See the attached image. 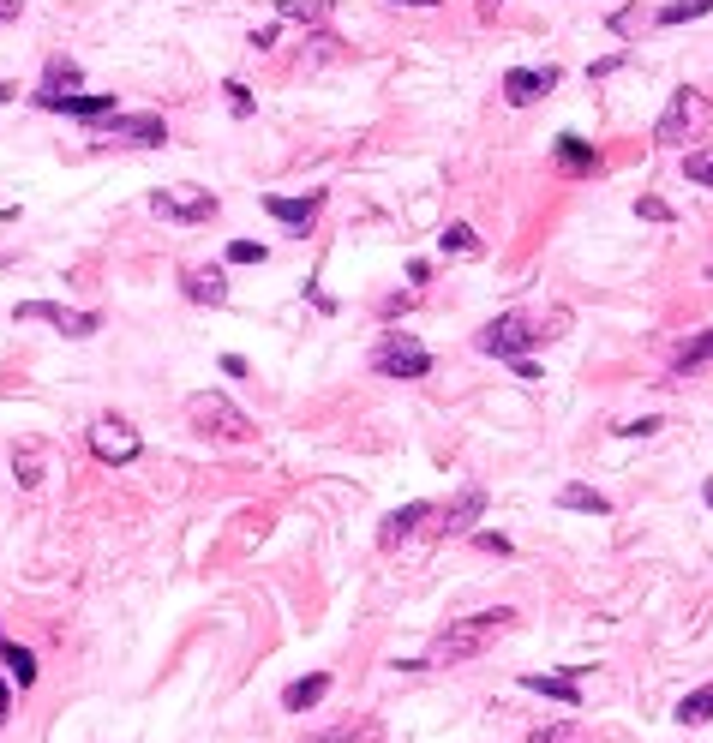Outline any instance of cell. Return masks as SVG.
Returning a JSON list of instances; mask_svg holds the SVG:
<instances>
[{
	"mask_svg": "<svg viewBox=\"0 0 713 743\" xmlns=\"http://www.w3.org/2000/svg\"><path fill=\"white\" fill-rule=\"evenodd\" d=\"M0 660H6V678H12L18 690H30V684H36V654H30L24 642H0Z\"/></svg>",
	"mask_w": 713,
	"mask_h": 743,
	"instance_id": "18",
	"label": "cell"
},
{
	"mask_svg": "<svg viewBox=\"0 0 713 743\" xmlns=\"http://www.w3.org/2000/svg\"><path fill=\"white\" fill-rule=\"evenodd\" d=\"M18 12H24V0H0V24H6V18H18Z\"/></svg>",
	"mask_w": 713,
	"mask_h": 743,
	"instance_id": "39",
	"label": "cell"
},
{
	"mask_svg": "<svg viewBox=\"0 0 713 743\" xmlns=\"http://www.w3.org/2000/svg\"><path fill=\"white\" fill-rule=\"evenodd\" d=\"M282 18H300V24H324L336 12V0H276Z\"/></svg>",
	"mask_w": 713,
	"mask_h": 743,
	"instance_id": "24",
	"label": "cell"
},
{
	"mask_svg": "<svg viewBox=\"0 0 713 743\" xmlns=\"http://www.w3.org/2000/svg\"><path fill=\"white\" fill-rule=\"evenodd\" d=\"M324 696H330V678L312 672V678H294V684L282 690V708H288V714H306V708H318Z\"/></svg>",
	"mask_w": 713,
	"mask_h": 743,
	"instance_id": "16",
	"label": "cell"
},
{
	"mask_svg": "<svg viewBox=\"0 0 713 743\" xmlns=\"http://www.w3.org/2000/svg\"><path fill=\"white\" fill-rule=\"evenodd\" d=\"M186 420H192V432H204V438H228V444H246V438H252V420H246L222 390H192V396H186Z\"/></svg>",
	"mask_w": 713,
	"mask_h": 743,
	"instance_id": "3",
	"label": "cell"
},
{
	"mask_svg": "<svg viewBox=\"0 0 713 743\" xmlns=\"http://www.w3.org/2000/svg\"><path fill=\"white\" fill-rule=\"evenodd\" d=\"M636 216L642 222H672V204L666 198H636Z\"/></svg>",
	"mask_w": 713,
	"mask_h": 743,
	"instance_id": "32",
	"label": "cell"
},
{
	"mask_svg": "<svg viewBox=\"0 0 713 743\" xmlns=\"http://www.w3.org/2000/svg\"><path fill=\"white\" fill-rule=\"evenodd\" d=\"M480 510H486V492H480V486H468V492H462V498H456V504H450V510L438 516V534H444V540L468 534V528L480 522Z\"/></svg>",
	"mask_w": 713,
	"mask_h": 743,
	"instance_id": "15",
	"label": "cell"
},
{
	"mask_svg": "<svg viewBox=\"0 0 713 743\" xmlns=\"http://www.w3.org/2000/svg\"><path fill=\"white\" fill-rule=\"evenodd\" d=\"M12 474H18V486H36V480H42V444H36V438H24V444L12 450Z\"/></svg>",
	"mask_w": 713,
	"mask_h": 743,
	"instance_id": "23",
	"label": "cell"
},
{
	"mask_svg": "<svg viewBox=\"0 0 713 743\" xmlns=\"http://www.w3.org/2000/svg\"><path fill=\"white\" fill-rule=\"evenodd\" d=\"M474 546H480V552H510V540H504V534H474Z\"/></svg>",
	"mask_w": 713,
	"mask_h": 743,
	"instance_id": "37",
	"label": "cell"
},
{
	"mask_svg": "<svg viewBox=\"0 0 713 743\" xmlns=\"http://www.w3.org/2000/svg\"><path fill=\"white\" fill-rule=\"evenodd\" d=\"M558 84V66H510L504 72V102L510 108H534L540 96H552Z\"/></svg>",
	"mask_w": 713,
	"mask_h": 743,
	"instance_id": "10",
	"label": "cell"
},
{
	"mask_svg": "<svg viewBox=\"0 0 713 743\" xmlns=\"http://www.w3.org/2000/svg\"><path fill=\"white\" fill-rule=\"evenodd\" d=\"M708 276H713V270H708Z\"/></svg>",
	"mask_w": 713,
	"mask_h": 743,
	"instance_id": "44",
	"label": "cell"
},
{
	"mask_svg": "<svg viewBox=\"0 0 713 743\" xmlns=\"http://www.w3.org/2000/svg\"><path fill=\"white\" fill-rule=\"evenodd\" d=\"M522 690H534V696H552L558 708H582L576 666H570V672H528V678H522Z\"/></svg>",
	"mask_w": 713,
	"mask_h": 743,
	"instance_id": "14",
	"label": "cell"
},
{
	"mask_svg": "<svg viewBox=\"0 0 713 743\" xmlns=\"http://www.w3.org/2000/svg\"><path fill=\"white\" fill-rule=\"evenodd\" d=\"M492 6H504V0H480V12H492Z\"/></svg>",
	"mask_w": 713,
	"mask_h": 743,
	"instance_id": "41",
	"label": "cell"
},
{
	"mask_svg": "<svg viewBox=\"0 0 713 743\" xmlns=\"http://www.w3.org/2000/svg\"><path fill=\"white\" fill-rule=\"evenodd\" d=\"M264 258H270V252H264L258 240H234V246H228V264H264Z\"/></svg>",
	"mask_w": 713,
	"mask_h": 743,
	"instance_id": "30",
	"label": "cell"
},
{
	"mask_svg": "<svg viewBox=\"0 0 713 743\" xmlns=\"http://www.w3.org/2000/svg\"><path fill=\"white\" fill-rule=\"evenodd\" d=\"M408 6H438V0H408Z\"/></svg>",
	"mask_w": 713,
	"mask_h": 743,
	"instance_id": "42",
	"label": "cell"
},
{
	"mask_svg": "<svg viewBox=\"0 0 713 743\" xmlns=\"http://www.w3.org/2000/svg\"><path fill=\"white\" fill-rule=\"evenodd\" d=\"M558 504H564V510H582V516H612V498L594 492V486H564Z\"/></svg>",
	"mask_w": 713,
	"mask_h": 743,
	"instance_id": "20",
	"label": "cell"
},
{
	"mask_svg": "<svg viewBox=\"0 0 713 743\" xmlns=\"http://www.w3.org/2000/svg\"><path fill=\"white\" fill-rule=\"evenodd\" d=\"M372 372H378V378H426V372H432V354H426L420 336L390 330V336L372 348Z\"/></svg>",
	"mask_w": 713,
	"mask_h": 743,
	"instance_id": "5",
	"label": "cell"
},
{
	"mask_svg": "<svg viewBox=\"0 0 713 743\" xmlns=\"http://www.w3.org/2000/svg\"><path fill=\"white\" fill-rule=\"evenodd\" d=\"M0 720H6V678H0Z\"/></svg>",
	"mask_w": 713,
	"mask_h": 743,
	"instance_id": "40",
	"label": "cell"
},
{
	"mask_svg": "<svg viewBox=\"0 0 713 743\" xmlns=\"http://www.w3.org/2000/svg\"><path fill=\"white\" fill-rule=\"evenodd\" d=\"M36 108L78 114V120H102V114H114V96H108V90H96V96H78V90H36Z\"/></svg>",
	"mask_w": 713,
	"mask_h": 743,
	"instance_id": "11",
	"label": "cell"
},
{
	"mask_svg": "<svg viewBox=\"0 0 713 743\" xmlns=\"http://www.w3.org/2000/svg\"><path fill=\"white\" fill-rule=\"evenodd\" d=\"M336 54H342V42H330V36L318 30V42H312V48H306L300 60H306V66H318V60H336Z\"/></svg>",
	"mask_w": 713,
	"mask_h": 743,
	"instance_id": "31",
	"label": "cell"
},
{
	"mask_svg": "<svg viewBox=\"0 0 713 743\" xmlns=\"http://www.w3.org/2000/svg\"><path fill=\"white\" fill-rule=\"evenodd\" d=\"M12 318H24V324H54L60 336H96V330H102L96 312H66V306H54V300H24Z\"/></svg>",
	"mask_w": 713,
	"mask_h": 743,
	"instance_id": "9",
	"label": "cell"
},
{
	"mask_svg": "<svg viewBox=\"0 0 713 743\" xmlns=\"http://www.w3.org/2000/svg\"><path fill=\"white\" fill-rule=\"evenodd\" d=\"M150 210L162 216V222H210L216 216V198L210 192H192V186H162V192H150Z\"/></svg>",
	"mask_w": 713,
	"mask_h": 743,
	"instance_id": "8",
	"label": "cell"
},
{
	"mask_svg": "<svg viewBox=\"0 0 713 743\" xmlns=\"http://www.w3.org/2000/svg\"><path fill=\"white\" fill-rule=\"evenodd\" d=\"M552 336H564V312H552V318H528V312H504V318H492L474 342H480V354H498V360H522L528 348H540V342H552Z\"/></svg>",
	"mask_w": 713,
	"mask_h": 743,
	"instance_id": "2",
	"label": "cell"
},
{
	"mask_svg": "<svg viewBox=\"0 0 713 743\" xmlns=\"http://www.w3.org/2000/svg\"><path fill=\"white\" fill-rule=\"evenodd\" d=\"M618 66H624V54H606V60H594V66H588V78H612Z\"/></svg>",
	"mask_w": 713,
	"mask_h": 743,
	"instance_id": "34",
	"label": "cell"
},
{
	"mask_svg": "<svg viewBox=\"0 0 713 743\" xmlns=\"http://www.w3.org/2000/svg\"><path fill=\"white\" fill-rule=\"evenodd\" d=\"M42 78H48V90H72V84H84V72H78V60H66V54H48V66H42Z\"/></svg>",
	"mask_w": 713,
	"mask_h": 743,
	"instance_id": "25",
	"label": "cell"
},
{
	"mask_svg": "<svg viewBox=\"0 0 713 743\" xmlns=\"http://www.w3.org/2000/svg\"><path fill=\"white\" fill-rule=\"evenodd\" d=\"M708 504H713V480H708Z\"/></svg>",
	"mask_w": 713,
	"mask_h": 743,
	"instance_id": "43",
	"label": "cell"
},
{
	"mask_svg": "<svg viewBox=\"0 0 713 743\" xmlns=\"http://www.w3.org/2000/svg\"><path fill=\"white\" fill-rule=\"evenodd\" d=\"M558 156H564L570 168H594V150H588L582 138H558Z\"/></svg>",
	"mask_w": 713,
	"mask_h": 743,
	"instance_id": "29",
	"label": "cell"
},
{
	"mask_svg": "<svg viewBox=\"0 0 713 743\" xmlns=\"http://www.w3.org/2000/svg\"><path fill=\"white\" fill-rule=\"evenodd\" d=\"M684 180L713 186V150H690V156H684Z\"/></svg>",
	"mask_w": 713,
	"mask_h": 743,
	"instance_id": "28",
	"label": "cell"
},
{
	"mask_svg": "<svg viewBox=\"0 0 713 743\" xmlns=\"http://www.w3.org/2000/svg\"><path fill=\"white\" fill-rule=\"evenodd\" d=\"M426 516H432V504H402V510H396V516L378 528V546H396V540H408V534H414Z\"/></svg>",
	"mask_w": 713,
	"mask_h": 743,
	"instance_id": "17",
	"label": "cell"
},
{
	"mask_svg": "<svg viewBox=\"0 0 713 743\" xmlns=\"http://www.w3.org/2000/svg\"><path fill=\"white\" fill-rule=\"evenodd\" d=\"M516 624V612L510 606H492V612H468V618H456V624H444L438 636H432V648L414 660V666H468V660H480L504 630Z\"/></svg>",
	"mask_w": 713,
	"mask_h": 743,
	"instance_id": "1",
	"label": "cell"
},
{
	"mask_svg": "<svg viewBox=\"0 0 713 743\" xmlns=\"http://www.w3.org/2000/svg\"><path fill=\"white\" fill-rule=\"evenodd\" d=\"M222 372H228V378H252V372H246V360H240V354H222Z\"/></svg>",
	"mask_w": 713,
	"mask_h": 743,
	"instance_id": "38",
	"label": "cell"
},
{
	"mask_svg": "<svg viewBox=\"0 0 713 743\" xmlns=\"http://www.w3.org/2000/svg\"><path fill=\"white\" fill-rule=\"evenodd\" d=\"M528 743H594V732L576 726V720H552V726H534Z\"/></svg>",
	"mask_w": 713,
	"mask_h": 743,
	"instance_id": "22",
	"label": "cell"
},
{
	"mask_svg": "<svg viewBox=\"0 0 713 743\" xmlns=\"http://www.w3.org/2000/svg\"><path fill=\"white\" fill-rule=\"evenodd\" d=\"M438 246H444V252H456V258H474V252H480V240H474L462 222H456V228H444V240H438Z\"/></svg>",
	"mask_w": 713,
	"mask_h": 743,
	"instance_id": "27",
	"label": "cell"
},
{
	"mask_svg": "<svg viewBox=\"0 0 713 743\" xmlns=\"http://www.w3.org/2000/svg\"><path fill=\"white\" fill-rule=\"evenodd\" d=\"M708 366H713V330H702L696 342H684V348H678L672 372H678V378H690V372H708Z\"/></svg>",
	"mask_w": 713,
	"mask_h": 743,
	"instance_id": "19",
	"label": "cell"
},
{
	"mask_svg": "<svg viewBox=\"0 0 713 743\" xmlns=\"http://www.w3.org/2000/svg\"><path fill=\"white\" fill-rule=\"evenodd\" d=\"M228 108H234V114H252V90H246L240 78H228Z\"/></svg>",
	"mask_w": 713,
	"mask_h": 743,
	"instance_id": "33",
	"label": "cell"
},
{
	"mask_svg": "<svg viewBox=\"0 0 713 743\" xmlns=\"http://www.w3.org/2000/svg\"><path fill=\"white\" fill-rule=\"evenodd\" d=\"M654 426H660V420H618V426H612V432H624V438H636V432H642V438H648V432H654Z\"/></svg>",
	"mask_w": 713,
	"mask_h": 743,
	"instance_id": "35",
	"label": "cell"
},
{
	"mask_svg": "<svg viewBox=\"0 0 713 743\" xmlns=\"http://www.w3.org/2000/svg\"><path fill=\"white\" fill-rule=\"evenodd\" d=\"M246 42H252V48H276V24H258V30H252Z\"/></svg>",
	"mask_w": 713,
	"mask_h": 743,
	"instance_id": "36",
	"label": "cell"
},
{
	"mask_svg": "<svg viewBox=\"0 0 713 743\" xmlns=\"http://www.w3.org/2000/svg\"><path fill=\"white\" fill-rule=\"evenodd\" d=\"M708 126V96L702 90H672V102H666V114L654 120V138L660 144H690V132H702Z\"/></svg>",
	"mask_w": 713,
	"mask_h": 743,
	"instance_id": "6",
	"label": "cell"
},
{
	"mask_svg": "<svg viewBox=\"0 0 713 743\" xmlns=\"http://www.w3.org/2000/svg\"><path fill=\"white\" fill-rule=\"evenodd\" d=\"M84 444H90V456H96V462H108V468H126V462H138V450H144L138 426H132V420H120V414L90 420Z\"/></svg>",
	"mask_w": 713,
	"mask_h": 743,
	"instance_id": "4",
	"label": "cell"
},
{
	"mask_svg": "<svg viewBox=\"0 0 713 743\" xmlns=\"http://www.w3.org/2000/svg\"><path fill=\"white\" fill-rule=\"evenodd\" d=\"M180 294L192 306H222L228 300V276L216 264H198V270H180Z\"/></svg>",
	"mask_w": 713,
	"mask_h": 743,
	"instance_id": "13",
	"label": "cell"
},
{
	"mask_svg": "<svg viewBox=\"0 0 713 743\" xmlns=\"http://www.w3.org/2000/svg\"><path fill=\"white\" fill-rule=\"evenodd\" d=\"M96 132H102V144H138V150H162L168 144L162 114H108Z\"/></svg>",
	"mask_w": 713,
	"mask_h": 743,
	"instance_id": "7",
	"label": "cell"
},
{
	"mask_svg": "<svg viewBox=\"0 0 713 743\" xmlns=\"http://www.w3.org/2000/svg\"><path fill=\"white\" fill-rule=\"evenodd\" d=\"M702 12H713V0H672V6H660L654 18H660V24H690V18H702Z\"/></svg>",
	"mask_w": 713,
	"mask_h": 743,
	"instance_id": "26",
	"label": "cell"
},
{
	"mask_svg": "<svg viewBox=\"0 0 713 743\" xmlns=\"http://www.w3.org/2000/svg\"><path fill=\"white\" fill-rule=\"evenodd\" d=\"M672 720H678V726H708L713 720V684L708 690H690V696L672 708Z\"/></svg>",
	"mask_w": 713,
	"mask_h": 743,
	"instance_id": "21",
	"label": "cell"
},
{
	"mask_svg": "<svg viewBox=\"0 0 713 743\" xmlns=\"http://www.w3.org/2000/svg\"><path fill=\"white\" fill-rule=\"evenodd\" d=\"M318 204H324V192H306V198H282V192H270V198H264V210H270L288 234H306V228L318 222Z\"/></svg>",
	"mask_w": 713,
	"mask_h": 743,
	"instance_id": "12",
	"label": "cell"
}]
</instances>
